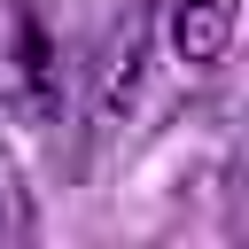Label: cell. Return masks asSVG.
<instances>
[{"label": "cell", "mask_w": 249, "mask_h": 249, "mask_svg": "<svg viewBox=\"0 0 249 249\" xmlns=\"http://www.w3.org/2000/svg\"><path fill=\"white\" fill-rule=\"evenodd\" d=\"M233 0H171V54L187 62V70H210V62H226V47H233Z\"/></svg>", "instance_id": "2"}, {"label": "cell", "mask_w": 249, "mask_h": 249, "mask_svg": "<svg viewBox=\"0 0 249 249\" xmlns=\"http://www.w3.org/2000/svg\"><path fill=\"white\" fill-rule=\"evenodd\" d=\"M0 109L23 117V124H39L54 109V54L31 31V16L8 8V0H0Z\"/></svg>", "instance_id": "1"}, {"label": "cell", "mask_w": 249, "mask_h": 249, "mask_svg": "<svg viewBox=\"0 0 249 249\" xmlns=\"http://www.w3.org/2000/svg\"><path fill=\"white\" fill-rule=\"evenodd\" d=\"M16 226H23V195H16V171L0 156V233H16Z\"/></svg>", "instance_id": "3"}]
</instances>
